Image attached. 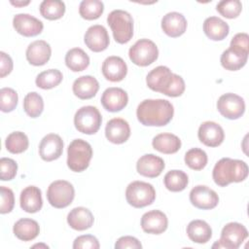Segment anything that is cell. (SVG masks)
Instances as JSON below:
<instances>
[{
	"label": "cell",
	"instance_id": "obj_38",
	"mask_svg": "<svg viewBox=\"0 0 249 249\" xmlns=\"http://www.w3.org/2000/svg\"><path fill=\"white\" fill-rule=\"evenodd\" d=\"M23 110L30 118L39 117L44 110L42 96L36 91L28 92L23 98Z\"/></svg>",
	"mask_w": 249,
	"mask_h": 249
},
{
	"label": "cell",
	"instance_id": "obj_26",
	"mask_svg": "<svg viewBox=\"0 0 249 249\" xmlns=\"http://www.w3.org/2000/svg\"><path fill=\"white\" fill-rule=\"evenodd\" d=\"M94 218L90 210L79 206L73 208L67 215V223L73 230L86 231L93 225Z\"/></svg>",
	"mask_w": 249,
	"mask_h": 249
},
{
	"label": "cell",
	"instance_id": "obj_28",
	"mask_svg": "<svg viewBox=\"0 0 249 249\" xmlns=\"http://www.w3.org/2000/svg\"><path fill=\"white\" fill-rule=\"evenodd\" d=\"M204 34L213 41L224 40L230 32L229 24L218 17H209L203 22Z\"/></svg>",
	"mask_w": 249,
	"mask_h": 249
},
{
	"label": "cell",
	"instance_id": "obj_9",
	"mask_svg": "<svg viewBox=\"0 0 249 249\" xmlns=\"http://www.w3.org/2000/svg\"><path fill=\"white\" fill-rule=\"evenodd\" d=\"M247 237V229L242 224L231 222L224 226L220 239L212 245V248L237 249Z\"/></svg>",
	"mask_w": 249,
	"mask_h": 249
},
{
	"label": "cell",
	"instance_id": "obj_16",
	"mask_svg": "<svg viewBox=\"0 0 249 249\" xmlns=\"http://www.w3.org/2000/svg\"><path fill=\"white\" fill-rule=\"evenodd\" d=\"M63 152V141L58 134L49 133L39 144V155L45 161L57 160Z\"/></svg>",
	"mask_w": 249,
	"mask_h": 249
},
{
	"label": "cell",
	"instance_id": "obj_14",
	"mask_svg": "<svg viewBox=\"0 0 249 249\" xmlns=\"http://www.w3.org/2000/svg\"><path fill=\"white\" fill-rule=\"evenodd\" d=\"M13 26L16 31L24 37L39 35L44 28L43 22L29 14H18L13 18Z\"/></svg>",
	"mask_w": 249,
	"mask_h": 249
},
{
	"label": "cell",
	"instance_id": "obj_46",
	"mask_svg": "<svg viewBox=\"0 0 249 249\" xmlns=\"http://www.w3.org/2000/svg\"><path fill=\"white\" fill-rule=\"evenodd\" d=\"M230 47L236 48L238 50H242L244 52L249 53V36L247 33L240 32L235 34L230 44Z\"/></svg>",
	"mask_w": 249,
	"mask_h": 249
},
{
	"label": "cell",
	"instance_id": "obj_11",
	"mask_svg": "<svg viewBox=\"0 0 249 249\" xmlns=\"http://www.w3.org/2000/svg\"><path fill=\"white\" fill-rule=\"evenodd\" d=\"M217 109L220 114L229 120H237L245 112L244 99L232 92L222 94L217 101Z\"/></svg>",
	"mask_w": 249,
	"mask_h": 249
},
{
	"label": "cell",
	"instance_id": "obj_23",
	"mask_svg": "<svg viewBox=\"0 0 249 249\" xmlns=\"http://www.w3.org/2000/svg\"><path fill=\"white\" fill-rule=\"evenodd\" d=\"M161 29L169 37H179L187 29V19L178 12L167 13L161 18Z\"/></svg>",
	"mask_w": 249,
	"mask_h": 249
},
{
	"label": "cell",
	"instance_id": "obj_47",
	"mask_svg": "<svg viewBox=\"0 0 249 249\" xmlns=\"http://www.w3.org/2000/svg\"><path fill=\"white\" fill-rule=\"evenodd\" d=\"M13 70V60L9 54L0 52V77L4 78Z\"/></svg>",
	"mask_w": 249,
	"mask_h": 249
},
{
	"label": "cell",
	"instance_id": "obj_40",
	"mask_svg": "<svg viewBox=\"0 0 249 249\" xmlns=\"http://www.w3.org/2000/svg\"><path fill=\"white\" fill-rule=\"evenodd\" d=\"M216 10L224 18H235L242 11V4L239 0H224L217 4Z\"/></svg>",
	"mask_w": 249,
	"mask_h": 249
},
{
	"label": "cell",
	"instance_id": "obj_1",
	"mask_svg": "<svg viewBox=\"0 0 249 249\" xmlns=\"http://www.w3.org/2000/svg\"><path fill=\"white\" fill-rule=\"evenodd\" d=\"M173 105L166 99H145L136 109L137 120L146 126H163L173 118Z\"/></svg>",
	"mask_w": 249,
	"mask_h": 249
},
{
	"label": "cell",
	"instance_id": "obj_10",
	"mask_svg": "<svg viewBox=\"0 0 249 249\" xmlns=\"http://www.w3.org/2000/svg\"><path fill=\"white\" fill-rule=\"evenodd\" d=\"M128 56L132 63L144 67L158 59L159 50L152 40L140 39L129 48Z\"/></svg>",
	"mask_w": 249,
	"mask_h": 249
},
{
	"label": "cell",
	"instance_id": "obj_34",
	"mask_svg": "<svg viewBox=\"0 0 249 249\" xmlns=\"http://www.w3.org/2000/svg\"><path fill=\"white\" fill-rule=\"evenodd\" d=\"M39 10L43 18L49 20H55L63 17L65 13V4L58 0H44L41 2Z\"/></svg>",
	"mask_w": 249,
	"mask_h": 249
},
{
	"label": "cell",
	"instance_id": "obj_37",
	"mask_svg": "<svg viewBox=\"0 0 249 249\" xmlns=\"http://www.w3.org/2000/svg\"><path fill=\"white\" fill-rule=\"evenodd\" d=\"M104 11V4L99 0H83L79 6L80 16L88 20L100 18Z\"/></svg>",
	"mask_w": 249,
	"mask_h": 249
},
{
	"label": "cell",
	"instance_id": "obj_19",
	"mask_svg": "<svg viewBox=\"0 0 249 249\" xmlns=\"http://www.w3.org/2000/svg\"><path fill=\"white\" fill-rule=\"evenodd\" d=\"M101 71L106 80L110 82H121L127 74V66L122 57L111 55L103 61Z\"/></svg>",
	"mask_w": 249,
	"mask_h": 249
},
{
	"label": "cell",
	"instance_id": "obj_15",
	"mask_svg": "<svg viewBox=\"0 0 249 249\" xmlns=\"http://www.w3.org/2000/svg\"><path fill=\"white\" fill-rule=\"evenodd\" d=\"M199 141L208 147L220 146L225 138V132L222 126L212 121L202 123L197 131Z\"/></svg>",
	"mask_w": 249,
	"mask_h": 249
},
{
	"label": "cell",
	"instance_id": "obj_5",
	"mask_svg": "<svg viewBox=\"0 0 249 249\" xmlns=\"http://www.w3.org/2000/svg\"><path fill=\"white\" fill-rule=\"evenodd\" d=\"M92 158V148L83 139H74L67 149V166L74 172L86 170Z\"/></svg>",
	"mask_w": 249,
	"mask_h": 249
},
{
	"label": "cell",
	"instance_id": "obj_45",
	"mask_svg": "<svg viewBox=\"0 0 249 249\" xmlns=\"http://www.w3.org/2000/svg\"><path fill=\"white\" fill-rule=\"evenodd\" d=\"M115 248L116 249H125V248L141 249L142 248V244L140 243V241L136 237L130 236V235H125V236L120 237L116 241Z\"/></svg>",
	"mask_w": 249,
	"mask_h": 249
},
{
	"label": "cell",
	"instance_id": "obj_24",
	"mask_svg": "<svg viewBox=\"0 0 249 249\" xmlns=\"http://www.w3.org/2000/svg\"><path fill=\"white\" fill-rule=\"evenodd\" d=\"M19 204L23 211L27 213H36L43 206L42 192L36 186H28L24 188L19 196Z\"/></svg>",
	"mask_w": 249,
	"mask_h": 249
},
{
	"label": "cell",
	"instance_id": "obj_4",
	"mask_svg": "<svg viewBox=\"0 0 249 249\" xmlns=\"http://www.w3.org/2000/svg\"><path fill=\"white\" fill-rule=\"evenodd\" d=\"M115 41L119 44L129 42L133 36V19L129 13L124 10H114L107 17Z\"/></svg>",
	"mask_w": 249,
	"mask_h": 249
},
{
	"label": "cell",
	"instance_id": "obj_33",
	"mask_svg": "<svg viewBox=\"0 0 249 249\" xmlns=\"http://www.w3.org/2000/svg\"><path fill=\"white\" fill-rule=\"evenodd\" d=\"M163 183L165 188L170 192H182L187 188L189 178L184 171L173 169L164 175Z\"/></svg>",
	"mask_w": 249,
	"mask_h": 249
},
{
	"label": "cell",
	"instance_id": "obj_22",
	"mask_svg": "<svg viewBox=\"0 0 249 249\" xmlns=\"http://www.w3.org/2000/svg\"><path fill=\"white\" fill-rule=\"evenodd\" d=\"M27 61L34 66L46 64L52 55V49L49 43L44 40H36L30 43L25 52Z\"/></svg>",
	"mask_w": 249,
	"mask_h": 249
},
{
	"label": "cell",
	"instance_id": "obj_18",
	"mask_svg": "<svg viewBox=\"0 0 249 249\" xmlns=\"http://www.w3.org/2000/svg\"><path fill=\"white\" fill-rule=\"evenodd\" d=\"M168 220L160 210H151L141 217V228L147 233L160 234L166 231Z\"/></svg>",
	"mask_w": 249,
	"mask_h": 249
},
{
	"label": "cell",
	"instance_id": "obj_7",
	"mask_svg": "<svg viewBox=\"0 0 249 249\" xmlns=\"http://www.w3.org/2000/svg\"><path fill=\"white\" fill-rule=\"evenodd\" d=\"M102 117L95 106H83L77 110L74 116V124L79 132L94 134L100 128Z\"/></svg>",
	"mask_w": 249,
	"mask_h": 249
},
{
	"label": "cell",
	"instance_id": "obj_3",
	"mask_svg": "<svg viewBox=\"0 0 249 249\" xmlns=\"http://www.w3.org/2000/svg\"><path fill=\"white\" fill-rule=\"evenodd\" d=\"M248 176V165L240 160L223 158L218 160L212 171V178L216 185L226 187L234 182H242Z\"/></svg>",
	"mask_w": 249,
	"mask_h": 249
},
{
	"label": "cell",
	"instance_id": "obj_44",
	"mask_svg": "<svg viewBox=\"0 0 249 249\" xmlns=\"http://www.w3.org/2000/svg\"><path fill=\"white\" fill-rule=\"evenodd\" d=\"M100 247L98 239L91 234H84L75 238L74 249H98Z\"/></svg>",
	"mask_w": 249,
	"mask_h": 249
},
{
	"label": "cell",
	"instance_id": "obj_29",
	"mask_svg": "<svg viewBox=\"0 0 249 249\" xmlns=\"http://www.w3.org/2000/svg\"><path fill=\"white\" fill-rule=\"evenodd\" d=\"M153 148L162 154H174L181 148V140L172 133L163 132L156 135L152 140Z\"/></svg>",
	"mask_w": 249,
	"mask_h": 249
},
{
	"label": "cell",
	"instance_id": "obj_42",
	"mask_svg": "<svg viewBox=\"0 0 249 249\" xmlns=\"http://www.w3.org/2000/svg\"><path fill=\"white\" fill-rule=\"evenodd\" d=\"M18 171L17 162L10 158H1L0 160V178L2 181L13 180Z\"/></svg>",
	"mask_w": 249,
	"mask_h": 249
},
{
	"label": "cell",
	"instance_id": "obj_49",
	"mask_svg": "<svg viewBox=\"0 0 249 249\" xmlns=\"http://www.w3.org/2000/svg\"><path fill=\"white\" fill-rule=\"evenodd\" d=\"M35 247H44V248H49V246H48V245H46V244H35V245H33V248H35Z\"/></svg>",
	"mask_w": 249,
	"mask_h": 249
},
{
	"label": "cell",
	"instance_id": "obj_32",
	"mask_svg": "<svg viewBox=\"0 0 249 249\" xmlns=\"http://www.w3.org/2000/svg\"><path fill=\"white\" fill-rule=\"evenodd\" d=\"M65 64L71 71L80 72L89 65V57L84 50L73 48L65 54Z\"/></svg>",
	"mask_w": 249,
	"mask_h": 249
},
{
	"label": "cell",
	"instance_id": "obj_13",
	"mask_svg": "<svg viewBox=\"0 0 249 249\" xmlns=\"http://www.w3.org/2000/svg\"><path fill=\"white\" fill-rule=\"evenodd\" d=\"M86 46L94 53L105 51L109 44L110 38L107 29L100 24H94L88 28L84 36Z\"/></svg>",
	"mask_w": 249,
	"mask_h": 249
},
{
	"label": "cell",
	"instance_id": "obj_8",
	"mask_svg": "<svg viewBox=\"0 0 249 249\" xmlns=\"http://www.w3.org/2000/svg\"><path fill=\"white\" fill-rule=\"evenodd\" d=\"M75 196L73 185L65 180H56L50 184L47 190L49 203L54 208H65L70 205Z\"/></svg>",
	"mask_w": 249,
	"mask_h": 249
},
{
	"label": "cell",
	"instance_id": "obj_12",
	"mask_svg": "<svg viewBox=\"0 0 249 249\" xmlns=\"http://www.w3.org/2000/svg\"><path fill=\"white\" fill-rule=\"evenodd\" d=\"M190 201L198 209L208 210L213 209L218 205L219 196L215 191L207 186L197 185L190 192Z\"/></svg>",
	"mask_w": 249,
	"mask_h": 249
},
{
	"label": "cell",
	"instance_id": "obj_20",
	"mask_svg": "<svg viewBox=\"0 0 249 249\" xmlns=\"http://www.w3.org/2000/svg\"><path fill=\"white\" fill-rule=\"evenodd\" d=\"M106 138L114 144H123L130 136V126L122 118L111 119L105 126Z\"/></svg>",
	"mask_w": 249,
	"mask_h": 249
},
{
	"label": "cell",
	"instance_id": "obj_31",
	"mask_svg": "<svg viewBox=\"0 0 249 249\" xmlns=\"http://www.w3.org/2000/svg\"><path fill=\"white\" fill-rule=\"evenodd\" d=\"M188 237L196 243H206L212 237L211 227L203 220H193L187 226Z\"/></svg>",
	"mask_w": 249,
	"mask_h": 249
},
{
	"label": "cell",
	"instance_id": "obj_2",
	"mask_svg": "<svg viewBox=\"0 0 249 249\" xmlns=\"http://www.w3.org/2000/svg\"><path fill=\"white\" fill-rule=\"evenodd\" d=\"M146 83L150 89L169 97L182 95L186 88L183 78L163 65L151 70L146 77Z\"/></svg>",
	"mask_w": 249,
	"mask_h": 249
},
{
	"label": "cell",
	"instance_id": "obj_48",
	"mask_svg": "<svg viewBox=\"0 0 249 249\" xmlns=\"http://www.w3.org/2000/svg\"><path fill=\"white\" fill-rule=\"evenodd\" d=\"M10 3L12 4V5H14V6H16V7H23V6H26V5H28L30 2L29 1H25V2H23V1H10Z\"/></svg>",
	"mask_w": 249,
	"mask_h": 249
},
{
	"label": "cell",
	"instance_id": "obj_6",
	"mask_svg": "<svg viewBox=\"0 0 249 249\" xmlns=\"http://www.w3.org/2000/svg\"><path fill=\"white\" fill-rule=\"evenodd\" d=\"M125 198L129 205L135 208H143L154 202L156 191L150 183L133 181L126 187Z\"/></svg>",
	"mask_w": 249,
	"mask_h": 249
},
{
	"label": "cell",
	"instance_id": "obj_25",
	"mask_svg": "<svg viewBox=\"0 0 249 249\" xmlns=\"http://www.w3.org/2000/svg\"><path fill=\"white\" fill-rule=\"evenodd\" d=\"M99 89L98 81L90 76L85 75L76 79L72 86L73 93L80 99H90Z\"/></svg>",
	"mask_w": 249,
	"mask_h": 249
},
{
	"label": "cell",
	"instance_id": "obj_43",
	"mask_svg": "<svg viewBox=\"0 0 249 249\" xmlns=\"http://www.w3.org/2000/svg\"><path fill=\"white\" fill-rule=\"evenodd\" d=\"M0 196H1V203H0V212L1 214L10 213L15 205V196L13 191L10 188L5 186L0 187Z\"/></svg>",
	"mask_w": 249,
	"mask_h": 249
},
{
	"label": "cell",
	"instance_id": "obj_21",
	"mask_svg": "<svg viewBox=\"0 0 249 249\" xmlns=\"http://www.w3.org/2000/svg\"><path fill=\"white\" fill-rule=\"evenodd\" d=\"M164 161L161 158L154 154H146L142 156L136 162L137 172L148 178H156L164 169Z\"/></svg>",
	"mask_w": 249,
	"mask_h": 249
},
{
	"label": "cell",
	"instance_id": "obj_35",
	"mask_svg": "<svg viewBox=\"0 0 249 249\" xmlns=\"http://www.w3.org/2000/svg\"><path fill=\"white\" fill-rule=\"evenodd\" d=\"M62 79L63 75L58 69H48L37 75L35 84L42 89H51L58 86Z\"/></svg>",
	"mask_w": 249,
	"mask_h": 249
},
{
	"label": "cell",
	"instance_id": "obj_41",
	"mask_svg": "<svg viewBox=\"0 0 249 249\" xmlns=\"http://www.w3.org/2000/svg\"><path fill=\"white\" fill-rule=\"evenodd\" d=\"M18 101V93L11 88H2L0 89V109L4 113L12 112L16 109Z\"/></svg>",
	"mask_w": 249,
	"mask_h": 249
},
{
	"label": "cell",
	"instance_id": "obj_30",
	"mask_svg": "<svg viewBox=\"0 0 249 249\" xmlns=\"http://www.w3.org/2000/svg\"><path fill=\"white\" fill-rule=\"evenodd\" d=\"M13 231L18 239L22 241H30L38 236L40 227L39 224L33 219L21 218L15 223Z\"/></svg>",
	"mask_w": 249,
	"mask_h": 249
},
{
	"label": "cell",
	"instance_id": "obj_27",
	"mask_svg": "<svg viewBox=\"0 0 249 249\" xmlns=\"http://www.w3.org/2000/svg\"><path fill=\"white\" fill-rule=\"evenodd\" d=\"M247 52L238 50L236 48L230 47L221 54V65L230 71H236L241 69L247 62L248 59Z\"/></svg>",
	"mask_w": 249,
	"mask_h": 249
},
{
	"label": "cell",
	"instance_id": "obj_17",
	"mask_svg": "<svg viewBox=\"0 0 249 249\" xmlns=\"http://www.w3.org/2000/svg\"><path fill=\"white\" fill-rule=\"evenodd\" d=\"M100 100L105 110L115 113L122 111L127 105L128 95L123 89L112 87L103 91Z\"/></svg>",
	"mask_w": 249,
	"mask_h": 249
},
{
	"label": "cell",
	"instance_id": "obj_36",
	"mask_svg": "<svg viewBox=\"0 0 249 249\" xmlns=\"http://www.w3.org/2000/svg\"><path fill=\"white\" fill-rule=\"evenodd\" d=\"M28 145V137L25 133L21 131H14L10 133L5 140L6 149L12 154L23 153L27 150Z\"/></svg>",
	"mask_w": 249,
	"mask_h": 249
},
{
	"label": "cell",
	"instance_id": "obj_39",
	"mask_svg": "<svg viewBox=\"0 0 249 249\" xmlns=\"http://www.w3.org/2000/svg\"><path fill=\"white\" fill-rule=\"evenodd\" d=\"M185 163L193 170L203 169L208 161L206 153L199 148H192L185 154Z\"/></svg>",
	"mask_w": 249,
	"mask_h": 249
}]
</instances>
